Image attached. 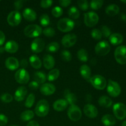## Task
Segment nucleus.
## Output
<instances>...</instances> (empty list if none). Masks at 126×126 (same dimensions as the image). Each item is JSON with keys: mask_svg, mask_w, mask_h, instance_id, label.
Masks as SVG:
<instances>
[{"mask_svg": "<svg viewBox=\"0 0 126 126\" xmlns=\"http://www.w3.org/2000/svg\"><path fill=\"white\" fill-rule=\"evenodd\" d=\"M49 111V105L47 101L43 99L39 100L35 107V113L38 116L44 117Z\"/></svg>", "mask_w": 126, "mask_h": 126, "instance_id": "nucleus-1", "label": "nucleus"}, {"mask_svg": "<svg viewBox=\"0 0 126 126\" xmlns=\"http://www.w3.org/2000/svg\"><path fill=\"white\" fill-rule=\"evenodd\" d=\"M42 32L43 30L41 27L36 24L28 25L23 31L25 35L28 38H36L41 35Z\"/></svg>", "mask_w": 126, "mask_h": 126, "instance_id": "nucleus-2", "label": "nucleus"}, {"mask_svg": "<svg viewBox=\"0 0 126 126\" xmlns=\"http://www.w3.org/2000/svg\"><path fill=\"white\" fill-rule=\"evenodd\" d=\"M75 27V22L68 18H63L59 20L57 23V28L62 32H68Z\"/></svg>", "mask_w": 126, "mask_h": 126, "instance_id": "nucleus-3", "label": "nucleus"}, {"mask_svg": "<svg viewBox=\"0 0 126 126\" xmlns=\"http://www.w3.org/2000/svg\"><path fill=\"white\" fill-rule=\"evenodd\" d=\"M90 82L94 88L98 90H103L107 86V80L101 75H94L91 78Z\"/></svg>", "mask_w": 126, "mask_h": 126, "instance_id": "nucleus-4", "label": "nucleus"}, {"mask_svg": "<svg viewBox=\"0 0 126 126\" xmlns=\"http://www.w3.org/2000/svg\"><path fill=\"white\" fill-rule=\"evenodd\" d=\"M113 113L117 119L123 120L126 118V106L124 103L118 102L113 105Z\"/></svg>", "mask_w": 126, "mask_h": 126, "instance_id": "nucleus-5", "label": "nucleus"}, {"mask_svg": "<svg viewBox=\"0 0 126 126\" xmlns=\"http://www.w3.org/2000/svg\"><path fill=\"white\" fill-rule=\"evenodd\" d=\"M107 92L111 97H116L120 95L121 92V88L118 82L110 79L107 86Z\"/></svg>", "mask_w": 126, "mask_h": 126, "instance_id": "nucleus-6", "label": "nucleus"}, {"mask_svg": "<svg viewBox=\"0 0 126 126\" xmlns=\"http://www.w3.org/2000/svg\"><path fill=\"white\" fill-rule=\"evenodd\" d=\"M68 116L73 121H78L82 117V112L79 107L76 105H72L68 110Z\"/></svg>", "mask_w": 126, "mask_h": 126, "instance_id": "nucleus-7", "label": "nucleus"}, {"mask_svg": "<svg viewBox=\"0 0 126 126\" xmlns=\"http://www.w3.org/2000/svg\"><path fill=\"white\" fill-rule=\"evenodd\" d=\"M110 46L106 41H102L97 43L95 47V53L99 56H104L107 55L110 51Z\"/></svg>", "mask_w": 126, "mask_h": 126, "instance_id": "nucleus-8", "label": "nucleus"}, {"mask_svg": "<svg viewBox=\"0 0 126 126\" xmlns=\"http://www.w3.org/2000/svg\"><path fill=\"white\" fill-rule=\"evenodd\" d=\"M114 57L118 63L121 65L126 64V46H120L114 51Z\"/></svg>", "mask_w": 126, "mask_h": 126, "instance_id": "nucleus-9", "label": "nucleus"}, {"mask_svg": "<svg viewBox=\"0 0 126 126\" xmlns=\"http://www.w3.org/2000/svg\"><path fill=\"white\" fill-rule=\"evenodd\" d=\"M15 79L20 84H27L30 80L29 73L25 68L19 69L15 73Z\"/></svg>", "mask_w": 126, "mask_h": 126, "instance_id": "nucleus-10", "label": "nucleus"}, {"mask_svg": "<svg viewBox=\"0 0 126 126\" xmlns=\"http://www.w3.org/2000/svg\"><path fill=\"white\" fill-rule=\"evenodd\" d=\"M22 20V16L20 13L17 11H12L9 14L7 18V23L12 27L18 25Z\"/></svg>", "mask_w": 126, "mask_h": 126, "instance_id": "nucleus-11", "label": "nucleus"}, {"mask_svg": "<svg viewBox=\"0 0 126 126\" xmlns=\"http://www.w3.org/2000/svg\"><path fill=\"white\" fill-rule=\"evenodd\" d=\"M99 17L94 12H89L84 14V23L89 27H94L98 23Z\"/></svg>", "mask_w": 126, "mask_h": 126, "instance_id": "nucleus-12", "label": "nucleus"}, {"mask_svg": "<svg viewBox=\"0 0 126 126\" xmlns=\"http://www.w3.org/2000/svg\"><path fill=\"white\" fill-rule=\"evenodd\" d=\"M77 36L74 33L65 34L62 39V44L65 47H70L76 44Z\"/></svg>", "mask_w": 126, "mask_h": 126, "instance_id": "nucleus-13", "label": "nucleus"}, {"mask_svg": "<svg viewBox=\"0 0 126 126\" xmlns=\"http://www.w3.org/2000/svg\"><path fill=\"white\" fill-rule=\"evenodd\" d=\"M45 46V43L41 38H37L32 41L31 49L34 53H39L43 50Z\"/></svg>", "mask_w": 126, "mask_h": 126, "instance_id": "nucleus-14", "label": "nucleus"}, {"mask_svg": "<svg viewBox=\"0 0 126 126\" xmlns=\"http://www.w3.org/2000/svg\"><path fill=\"white\" fill-rule=\"evenodd\" d=\"M84 113L89 118H95L98 115V110L94 105L87 104L84 107Z\"/></svg>", "mask_w": 126, "mask_h": 126, "instance_id": "nucleus-15", "label": "nucleus"}, {"mask_svg": "<svg viewBox=\"0 0 126 126\" xmlns=\"http://www.w3.org/2000/svg\"><path fill=\"white\" fill-rule=\"evenodd\" d=\"M5 65L8 70L14 71L17 70L19 66V62L18 60L14 57H10L6 60Z\"/></svg>", "mask_w": 126, "mask_h": 126, "instance_id": "nucleus-16", "label": "nucleus"}, {"mask_svg": "<svg viewBox=\"0 0 126 126\" xmlns=\"http://www.w3.org/2000/svg\"><path fill=\"white\" fill-rule=\"evenodd\" d=\"M55 87L54 85L50 83H46L41 86L40 88V92L44 95H50L55 92Z\"/></svg>", "mask_w": 126, "mask_h": 126, "instance_id": "nucleus-17", "label": "nucleus"}, {"mask_svg": "<svg viewBox=\"0 0 126 126\" xmlns=\"http://www.w3.org/2000/svg\"><path fill=\"white\" fill-rule=\"evenodd\" d=\"M27 94V89L24 86H20L16 90L14 94V98L17 102L23 101L25 98Z\"/></svg>", "mask_w": 126, "mask_h": 126, "instance_id": "nucleus-18", "label": "nucleus"}, {"mask_svg": "<svg viewBox=\"0 0 126 126\" xmlns=\"http://www.w3.org/2000/svg\"><path fill=\"white\" fill-rule=\"evenodd\" d=\"M43 65L47 70L52 69L55 65V60L52 55L46 54L43 57Z\"/></svg>", "mask_w": 126, "mask_h": 126, "instance_id": "nucleus-19", "label": "nucleus"}, {"mask_svg": "<svg viewBox=\"0 0 126 126\" xmlns=\"http://www.w3.org/2000/svg\"><path fill=\"white\" fill-rule=\"evenodd\" d=\"M68 102L65 99H59L55 101L53 105V108L57 111H62L67 108Z\"/></svg>", "mask_w": 126, "mask_h": 126, "instance_id": "nucleus-20", "label": "nucleus"}, {"mask_svg": "<svg viewBox=\"0 0 126 126\" xmlns=\"http://www.w3.org/2000/svg\"><path fill=\"white\" fill-rule=\"evenodd\" d=\"M4 50L11 54L16 52L18 49V45L14 41H9L4 46Z\"/></svg>", "mask_w": 126, "mask_h": 126, "instance_id": "nucleus-21", "label": "nucleus"}, {"mask_svg": "<svg viewBox=\"0 0 126 126\" xmlns=\"http://www.w3.org/2000/svg\"><path fill=\"white\" fill-rule=\"evenodd\" d=\"M23 16L24 18L28 21H34L36 19V13L34 10L30 8L25 9L23 11Z\"/></svg>", "mask_w": 126, "mask_h": 126, "instance_id": "nucleus-22", "label": "nucleus"}, {"mask_svg": "<svg viewBox=\"0 0 126 126\" xmlns=\"http://www.w3.org/2000/svg\"><path fill=\"white\" fill-rule=\"evenodd\" d=\"M109 40L113 45H119L123 42V36L120 33H113L109 37Z\"/></svg>", "mask_w": 126, "mask_h": 126, "instance_id": "nucleus-23", "label": "nucleus"}, {"mask_svg": "<svg viewBox=\"0 0 126 126\" xmlns=\"http://www.w3.org/2000/svg\"><path fill=\"white\" fill-rule=\"evenodd\" d=\"M105 12L110 16H115L119 12V7L116 4H111L105 9Z\"/></svg>", "mask_w": 126, "mask_h": 126, "instance_id": "nucleus-24", "label": "nucleus"}, {"mask_svg": "<svg viewBox=\"0 0 126 126\" xmlns=\"http://www.w3.org/2000/svg\"><path fill=\"white\" fill-rule=\"evenodd\" d=\"M81 76L86 80H90L91 76V70L87 65H82L80 67Z\"/></svg>", "mask_w": 126, "mask_h": 126, "instance_id": "nucleus-25", "label": "nucleus"}, {"mask_svg": "<svg viewBox=\"0 0 126 126\" xmlns=\"http://www.w3.org/2000/svg\"><path fill=\"white\" fill-rule=\"evenodd\" d=\"M102 123L105 126H113L116 124V119L111 114H105L102 118Z\"/></svg>", "mask_w": 126, "mask_h": 126, "instance_id": "nucleus-26", "label": "nucleus"}, {"mask_svg": "<svg viewBox=\"0 0 126 126\" xmlns=\"http://www.w3.org/2000/svg\"><path fill=\"white\" fill-rule=\"evenodd\" d=\"M66 100L67 101L68 103H70L71 105H75L76 102H77V97L75 95V94L72 93L70 91V90L66 89L65 91V94H64Z\"/></svg>", "mask_w": 126, "mask_h": 126, "instance_id": "nucleus-27", "label": "nucleus"}, {"mask_svg": "<svg viewBox=\"0 0 126 126\" xmlns=\"http://www.w3.org/2000/svg\"><path fill=\"white\" fill-rule=\"evenodd\" d=\"M113 101L110 97L107 96H101L98 99V104L100 106L104 108H109L112 105Z\"/></svg>", "mask_w": 126, "mask_h": 126, "instance_id": "nucleus-28", "label": "nucleus"}, {"mask_svg": "<svg viewBox=\"0 0 126 126\" xmlns=\"http://www.w3.org/2000/svg\"><path fill=\"white\" fill-rule=\"evenodd\" d=\"M29 62L32 67L35 69H39L41 67L42 62L40 59L37 55H33L30 57Z\"/></svg>", "mask_w": 126, "mask_h": 126, "instance_id": "nucleus-29", "label": "nucleus"}, {"mask_svg": "<svg viewBox=\"0 0 126 126\" xmlns=\"http://www.w3.org/2000/svg\"><path fill=\"white\" fill-rule=\"evenodd\" d=\"M34 81L38 84H43L46 80V76L45 73L42 71H37L33 75Z\"/></svg>", "mask_w": 126, "mask_h": 126, "instance_id": "nucleus-30", "label": "nucleus"}, {"mask_svg": "<svg viewBox=\"0 0 126 126\" xmlns=\"http://www.w3.org/2000/svg\"><path fill=\"white\" fill-rule=\"evenodd\" d=\"M34 113L32 110H26L22 112L20 114V119L23 121H28L34 117Z\"/></svg>", "mask_w": 126, "mask_h": 126, "instance_id": "nucleus-31", "label": "nucleus"}, {"mask_svg": "<svg viewBox=\"0 0 126 126\" xmlns=\"http://www.w3.org/2000/svg\"><path fill=\"white\" fill-rule=\"evenodd\" d=\"M77 57L80 61L86 62L88 60V52L86 49H81L78 52Z\"/></svg>", "mask_w": 126, "mask_h": 126, "instance_id": "nucleus-32", "label": "nucleus"}, {"mask_svg": "<svg viewBox=\"0 0 126 126\" xmlns=\"http://www.w3.org/2000/svg\"><path fill=\"white\" fill-rule=\"evenodd\" d=\"M59 75H60V71L58 69H52L49 71L47 75V79L49 81H54L58 79Z\"/></svg>", "mask_w": 126, "mask_h": 126, "instance_id": "nucleus-33", "label": "nucleus"}, {"mask_svg": "<svg viewBox=\"0 0 126 126\" xmlns=\"http://www.w3.org/2000/svg\"><path fill=\"white\" fill-rule=\"evenodd\" d=\"M68 16L73 19H77L79 17L80 12L79 10L75 6L70 7V9L68 11Z\"/></svg>", "mask_w": 126, "mask_h": 126, "instance_id": "nucleus-34", "label": "nucleus"}, {"mask_svg": "<svg viewBox=\"0 0 126 126\" xmlns=\"http://www.w3.org/2000/svg\"><path fill=\"white\" fill-rule=\"evenodd\" d=\"M60 48L59 44L57 42H52L49 43L46 46L47 51L50 52H55L57 51Z\"/></svg>", "mask_w": 126, "mask_h": 126, "instance_id": "nucleus-35", "label": "nucleus"}, {"mask_svg": "<svg viewBox=\"0 0 126 126\" xmlns=\"http://www.w3.org/2000/svg\"><path fill=\"white\" fill-rule=\"evenodd\" d=\"M103 1L102 0H92L90 2L91 8L94 10H98L103 6Z\"/></svg>", "mask_w": 126, "mask_h": 126, "instance_id": "nucleus-36", "label": "nucleus"}, {"mask_svg": "<svg viewBox=\"0 0 126 126\" xmlns=\"http://www.w3.org/2000/svg\"><path fill=\"white\" fill-rule=\"evenodd\" d=\"M34 100H35V96H34V95L33 94H30L27 97L25 103V105L27 108H31L33 105V104H34Z\"/></svg>", "mask_w": 126, "mask_h": 126, "instance_id": "nucleus-37", "label": "nucleus"}, {"mask_svg": "<svg viewBox=\"0 0 126 126\" xmlns=\"http://www.w3.org/2000/svg\"><path fill=\"white\" fill-rule=\"evenodd\" d=\"M39 22L41 25L43 27H46L50 23V18L48 15L43 14L39 18Z\"/></svg>", "mask_w": 126, "mask_h": 126, "instance_id": "nucleus-38", "label": "nucleus"}, {"mask_svg": "<svg viewBox=\"0 0 126 126\" xmlns=\"http://www.w3.org/2000/svg\"><path fill=\"white\" fill-rule=\"evenodd\" d=\"M0 98H1V101H2V102L6 103H8L12 102V100H13V97H12V95L10 94L4 93L2 95H1Z\"/></svg>", "mask_w": 126, "mask_h": 126, "instance_id": "nucleus-39", "label": "nucleus"}, {"mask_svg": "<svg viewBox=\"0 0 126 126\" xmlns=\"http://www.w3.org/2000/svg\"><path fill=\"white\" fill-rule=\"evenodd\" d=\"M61 57L63 60L65 62H70L72 59V55L71 53L68 50H63L61 52Z\"/></svg>", "mask_w": 126, "mask_h": 126, "instance_id": "nucleus-40", "label": "nucleus"}, {"mask_svg": "<svg viewBox=\"0 0 126 126\" xmlns=\"http://www.w3.org/2000/svg\"><path fill=\"white\" fill-rule=\"evenodd\" d=\"M77 3L79 7L82 11H87V9L89 8V2L86 0H79L77 1Z\"/></svg>", "mask_w": 126, "mask_h": 126, "instance_id": "nucleus-41", "label": "nucleus"}, {"mask_svg": "<svg viewBox=\"0 0 126 126\" xmlns=\"http://www.w3.org/2000/svg\"><path fill=\"white\" fill-rule=\"evenodd\" d=\"M91 36L95 40H100L102 38V34L98 29H94L91 32Z\"/></svg>", "mask_w": 126, "mask_h": 126, "instance_id": "nucleus-42", "label": "nucleus"}, {"mask_svg": "<svg viewBox=\"0 0 126 126\" xmlns=\"http://www.w3.org/2000/svg\"><path fill=\"white\" fill-rule=\"evenodd\" d=\"M100 32L102 33V36H103L105 38H108L111 34V32L110 29L106 25H103L101 27Z\"/></svg>", "mask_w": 126, "mask_h": 126, "instance_id": "nucleus-43", "label": "nucleus"}, {"mask_svg": "<svg viewBox=\"0 0 126 126\" xmlns=\"http://www.w3.org/2000/svg\"><path fill=\"white\" fill-rule=\"evenodd\" d=\"M63 10L62 8L59 6L54 7L52 10V14L55 17H59L62 15Z\"/></svg>", "mask_w": 126, "mask_h": 126, "instance_id": "nucleus-44", "label": "nucleus"}, {"mask_svg": "<svg viewBox=\"0 0 126 126\" xmlns=\"http://www.w3.org/2000/svg\"><path fill=\"white\" fill-rule=\"evenodd\" d=\"M43 34L47 37H52L55 35V31L54 28L51 27H48V28H45L43 30Z\"/></svg>", "mask_w": 126, "mask_h": 126, "instance_id": "nucleus-45", "label": "nucleus"}, {"mask_svg": "<svg viewBox=\"0 0 126 126\" xmlns=\"http://www.w3.org/2000/svg\"><path fill=\"white\" fill-rule=\"evenodd\" d=\"M53 3L52 0H42L40 2V5L43 8H48L50 7Z\"/></svg>", "mask_w": 126, "mask_h": 126, "instance_id": "nucleus-46", "label": "nucleus"}, {"mask_svg": "<svg viewBox=\"0 0 126 126\" xmlns=\"http://www.w3.org/2000/svg\"><path fill=\"white\" fill-rule=\"evenodd\" d=\"M25 2V1H23V0H18V1H16L14 2V7L16 8V11H18V10H20V9H22Z\"/></svg>", "mask_w": 126, "mask_h": 126, "instance_id": "nucleus-47", "label": "nucleus"}, {"mask_svg": "<svg viewBox=\"0 0 126 126\" xmlns=\"http://www.w3.org/2000/svg\"><path fill=\"white\" fill-rule=\"evenodd\" d=\"M8 122L7 116L2 114H0V126H6Z\"/></svg>", "mask_w": 126, "mask_h": 126, "instance_id": "nucleus-48", "label": "nucleus"}, {"mask_svg": "<svg viewBox=\"0 0 126 126\" xmlns=\"http://www.w3.org/2000/svg\"><path fill=\"white\" fill-rule=\"evenodd\" d=\"M29 87L30 89L32 90H36L39 88V84L37 82H36L35 81H32L29 84Z\"/></svg>", "mask_w": 126, "mask_h": 126, "instance_id": "nucleus-49", "label": "nucleus"}, {"mask_svg": "<svg viewBox=\"0 0 126 126\" xmlns=\"http://www.w3.org/2000/svg\"><path fill=\"white\" fill-rule=\"evenodd\" d=\"M71 3V1L70 0H60L59 1V4L63 7H68L70 6Z\"/></svg>", "mask_w": 126, "mask_h": 126, "instance_id": "nucleus-50", "label": "nucleus"}, {"mask_svg": "<svg viewBox=\"0 0 126 126\" xmlns=\"http://www.w3.org/2000/svg\"><path fill=\"white\" fill-rule=\"evenodd\" d=\"M5 41V34L2 31L0 30V46L4 44Z\"/></svg>", "mask_w": 126, "mask_h": 126, "instance_id": "nucleus-51", "label": "nucleus"}, {"mask_svg": "<svg viewBox=\"0 0 126 126\" xmlns=\"http://www.w3.org/2000/svg\"><path fill=\"white\" fill-rule=\"evenodd\" d=\"M27 126H39V123L36 121H32L28 123Z\"/></svg>", "mask_w": 126, "mask_h": 126, "instance_id": "nucleus-52", "label": "nucleus"}, {"mask_svg": "<svg viewBox=\"0 0 126 126\" xmlns=\"http://www.w3.org/2000/svg\"><path fill=\"white\" fill-rule=\"evenodd\" d=\"M20 64H21L20 65L22 66V67H23V68L25 67H27V65H28V62H27V60L25 59H22V60H21Z\"/></svg>", "mask_w": 126, "mask_h": 126, "instance_id": "nucleus-53", "label": "nucleus"}, {"mask_svg": "<svg viewBox=\"0 0 126 126\" xmlns=\"http://www.w3.org/2000/svg\"><path fill=\"white\" fill-rule=\"evenodd\" d=\"M121 18L123 21L126 22V14H121Z\"/></svg>", "mask_w": 126, "mask_h": 126, "instance_id": "nucleus-54", "label": "nucleus"}, {"mask_svg": "<svg viewBox=\"0 0 126 126\" xmlns=\"http://www.w3.org/2000/svg\"><path fill=\"white\" fill-rule=\"evenodd\" d=\"M4 50V47H0V53L2 52Z\"/></svg>", "mask_w": 126, "mask_h": 126, "instance_id": "nucleus-55", "label": "nucleus"}, {"mask_svg": "<svg viewBox=\"0 0 126 126\" xmlns=\"http://www.w3.org/2000/svg\"><path fill=\"white\" fill-rule=\"evenodd\" d=\"M122 126H126V121H124L123 123V124H122Z\"/></svg>", "mask_w": 126, "mask_h": 126, "instance_id": "nucleus-56", "label": "nucleus"}, {"mask_svg": "<svg viewBox=\"0 0 126 126\" xmlns=\"http://www.w3.org/2000/svg\"><path fill=\"white\" fill-rule=\"evenodd\" d=\"M122 2H124V3L126 4V1H121Z\"/></svg>", "mask_w": 126, "mask_h": 126, "instance_id": "nucleus-57", "label": "nucleus"}, {"mask_svg": "<svg viewBox=\"0 0 126 126\" xmlns=\"http://www.w3.org/2000/svg\"><path fill=\"white\" fill-rule=\"evenodd\" d=\"M16 126V125H11V126Z\"/></svg>", "mask_w": 126, "mask_h": 126, "instance_id": "nucleus-58", "label": "nucleus"}]
</instances>
